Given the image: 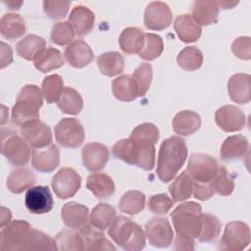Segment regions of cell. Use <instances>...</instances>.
<instances>
[{
  "label": "cell",
  "instance_id": "1",
  "mask_svg": "<svg viewBox=\"0 0 251 251\" xmlns=\"http://www.w3.org/2000/svg\"><path fill=\"white\" fill-rule=\"evenodd\" d=\"M187 158L185 141L178 136L165 139L159 150L157 175L161 181L169 182L176 176Z\"/></svg>",
  "mask_w": 251,
  "mask_h": 251
},
{
  "label": "cell",
  "instance_id": "2",
  "mask_svg": "<svg viewBox=\"0 0 251 251\" xmlns=\"http://www.w3.org/2000/svg\"><path fill=\"white\" fill-rule=\"evenodd\" d=\"M112 152L116 159L146 171H151L155 166L154 144L137 143L128 137L118 141L113 146Z\"/></svg>",
  "mask_w": 251,
  "mask_h": 251
},
{
  "label": "cell",
  "instance_id": "3",
  "mask_svg": "<svg viewBox=\"0 0 251 251\" xmlns=\"http://www.w3.org/2000/svg\"><path fill=\"white\" fill-rule=\"evenodd\" d=\"M108 234L120 247L126 251H138L145 245V234L135 222L125 216H116Z\"/></svg>",
  "mask_w": 251,
  "mask_h": 251
},
{
  "label": "cell",
  "instance_id": "4",
  "mask_svg": "<svg viewBox=\"0 0 251 251\" xmlns=\"http://www.w3.org/2000/svg\"><path fill=\"white\" fill-rule=\"evenodd\" d=\"M38 86L25 85L19 92L16 104L12 109V121L18 126L36 120L39 117V109L42 106L43 97Z\"/></svg>",
  "mask_w": 251,
  "mask_h": 251
},
{
  "label": "cell",
  "instance_id": "5",
  "mask_svg": "<svg viewBox=\"0 0 251 251\" xmlns=\"http://www.w3.org/2000/svg\"><path fill=\"white\" fill-rule=\"evenodd\" d=\"M202 208L199 204L190 201L177 206L172 213L171 218L177 235L197 238L201 228Z\"/></svg>",
  "mask_w": 251,
  "mask_h": 251
},
{
  "label": "cell",
  "instance_id": "6",
  "mask_svg": "<svg viewBox=\"0 0 251 251\" xmlns=\"http://www.w3.org/2000/svg\"><path fill=\"white\" fill-rule=\"evenodd\" d=\"M1 153L13 166L26 165L30 158L28 143L16 132L1 129Z\"/></svg>",
  "mask_w": 251,
  "mask_h": 251
},
{
  "label": "cell",
  "instance_id": "7",
  "mask_svg": "<svg viewBox=\"0 0 251 251\" xmlns=\"http://www.w3.org/2000/svg\"><path fill=\"white\" fill-rule=\"evenodd\" d=\"M0 250L20 251L31 229L30 225L23 220L10 221L0 226Z\"/></svg>",
  "mask_w": 251,
  "mask_h": 251
},
{
  "label": "cell",
  "instance_id": "8",
  "mask_svg": "<svg viewBox=\"0 0 251 251\" xmlns=\"http://www.w3.org/2000/svg\"><path fill=\"white\" fill-rule=\"evenodd\" d=\"M249 243L250 230L248 226L243 222L233 221L226 225L219 248L222 250L239 251L246 248Z\"/></svg>",
  "mask_w": 251,
  "mask_h": 251
},
{
  "label": "cell",
  "instance_id": "9",
  "mask_svg": "<svg viewBox=\"0 0 251 251\" xmlns=\"http://www.w3.org/2000/svg\"><path fill=\"white\" fill-rule=\"evenodd\" d=\"M55 137L63 147L76 148L84 141V128L75 118H64L55 126Z\"/></svg>",
  "mask_w": 251,
  "mask_h": 251
},
{
  "label": "cell",
  "instance_id": "10",
  "mask_svg": "<svg viewBox=\"0 0 251 251\" xmlns=\"http://www.w3.org/2000/svg\"><path fill=\"white\" fill-rule=\"evenodd\" d=\"M218 168L217 161L210 155L203 153L192 154L187 165L188 174L196 183L211 182Z\"/></svg>",
  "mask_w": 251,
  "mask_h": 251
},
{
  "label": "cell",
  "instance_id": "11",
  "mask_svg": "<svg viewBox=\"0 0 251 251\" xmlns=\"http://www.w3.org/2000/svg\"><path fill=\"white\" fill-rule=\"evenodd\" d=\"M20 133L28 145L34 149L46 147L50 145L53 140L50 127L38 119L22 125Z\"/></svg>",
  "mask_w": 251,
  "mask_h": 251
},
{
  "label": "cell",
  "instance_id": "12",
  "mask_svg": "<svg viewBox=\"0 0 251 251\" xmlns=\"http://www.w3.org/2000/svg\"><path fill=\"white\" fill-rule=\"evenodd\" d=\"M52 188L61 199L74 196L80 188L81 177L72 168H62L52 178Z\"/></svg>",
  "mask_w": 251,
  "mask_h": 251
},
{
  "label": "cell",
  "instance_id": "13",
  "mask_svg": "<svg viewBox=\"0 0 251 251\" xmlns=\"http://www.w3.org/2000/svg\"><path fill=\"white\" fill-rule=\"evenodd\" d=\"M145 235L151 245L168 247L173 241L174 232L166 218H154L146 223Z\"/></svg>",
  "mask_w": 251,
  "mask_h": 251
},
{
  "label": "cell",
  "instance_id": "14",
  "mask_svg": "<svg viewBox=\"0 0 251 251\" xmlns=\"http://www.w3.org/2000/svg\"><path fill=\"white\" fill-rule=\"evenodd\" d=\"M172 23V12L169 6L160 1L151 2L144 11V25L150 30H163Z\"/></svg>",
  "mask_w": 251,
  "mask_h": 251
},
{
  "label": "cell",
  "instance_id": "15",
  "mask_svg": "<svg viewBox=\"0 0 251 251\" xmlns=\"http://www.w3.org/2000/svg\"><path fill=\"white\" fill-rule=\"evenodd\" d=\"M215 121L222 130L233 132L244 127L245 115L243 111L233 105H225L216 111Z\"/></svg>",
  "mask_w": 251,
  "mask_h": 251
},
{
  "label": "cell",
  "instance_id": "16",
  "mask_svg": "<svg viewBox=\"0 0 251 251\" xmlns=\"http://www.w3.org/2000/svg\"><path fill=\"white\" fill-rule=\"evenodd\" d=\"M25 203L29 212L33 214H45L53 209L54 201L47 186H32L25 193Z\"/></svg>",
  "mask_w": 251,
  "mask_h": 251
},
{
  "label": "cell",
  "instance_id": "17",
  "mask_svg": "<svg viewBox=\"0 0 251 251\" xmlns=\"http://www.w3.org/2000/svg\"><path fill=\"white\" fill-rule=\"evenodd\" d=\"M83 166L91 171L96 172L102 170L110 157L108 148L98 142H90L83 146L81 151Z\"/></svg>",
  "mask_w": 251,
  "mask_h": 251
},
{
  "label": "cell",
  "instance_id": "18",
  "mask_svg": "<svg viewBox=\"0 0 251 251\" xmlns=\"http://www.w3.org/2000/svg\"><path fill=\"white\" fill-rule=\"evenodd\" d=\"M60 163V152L58 147L51 143L50 145L33 149L32 151V166L41 173L53 172Z\"/></svg>",
  "mask_w": 251,
  "mask_h": 251
},
{
  "label": "cell",
  "instance_id": "19",
  "mask_svg": "<svg viewBox=\"0 0 251 251\" xmlns=\"http://www.w3.org/2000/svg\"><path fill=\"white\" fill-rule=\"evenodd\" d=\"M64 56L69 65L74 68H84L93 60L91 48L82 39H76L71 42L66 47Z\"/></svg>",
  "mask_w": 251,
  "mask_h": 251
},
{
  "label": "cell",
  "instance_id": "20",
  "mask_svg": "<svg viewBox=\"0 0 251 251\" xmlns=\"http://www.w3.org/2000/svg\"><path fill=\"white\" fill-rule=\"evenodd\" d=\"M248 74H235L230 76L227 89L231 100L238 104H247L251 99V83Z\"/></svg>",
  "mask_w": 251,
  "mask_h": 251
},
{
  "label": "cell",
  "instance_id": "21",
  "mask_svg": "<svg viewBox=\"0 0 251 251\" xmlns=\"http://www.w3.org/2000/svg\"><path fill=\"white\" fill-rule=\"evenodd\" d=\"M94 21L93 12L81 5L75 6L69 16V23L73 26L75 33L78 36L88 34L93 28Z\"/></svg>",
  "mask_w": 251,
  "mask_h": 251
},
{
  "label": "cell",
  "instance_id": "22",
  "mask_svg": "<svg viewBox=\"0 0 251 251\" xmlns=\"http://www.w3.org/2000/svg\"><path fill=\"white\" fill-rule=\"evenodd\" d=\"M61 217L68 227L72 229H79L87 224L89 211L84 205L76 202H69L63 206Z\"/></svg>",
  "mask_w": 251,
  "mask_h": 251
},
{
  "label": "cell",
  "instance_id": "23",
  "mask_svg": "<svg viewBox=\"0 0 251 251\" xmlns=\"http://www.w3.org/2000/svg\"><path fill=\"white\" fill-rule=\"evenodd\" d=\"M174 28L179 39L185 43L198 40L202 32L201 26L188 14L177 16L174 22Z\"/></svg>",
  "mask_w": 251,
  "mask_h": 251
},
{
  "label": "cell",
  "instance_id": "24",
  "mask_svg": "<svg viewBox=\"0 0 251 251\" xmlns=\"http://www.w3.org/2000/svg\"><path fill=\"white\" fill-rule=\"evenodd\" d=\"M84 243V250H115L116 247L99 229L86 224L79 228Z\"/></svg>",
  "mask_w": 251,
  "mask_h": 251
},
{
  "label": "cell",
  "instance_id": "25",
  "mask_svg": "<svg viewBox=\"0 0 251 251\" xmlns=\"http://www.w3.org/2000/svg\"><path fill=\"white\" fill-rule=\"evenodd\" d=\"M173 129L176 133L188 136L196 132L201 126V118L198 114L192 111H181L173 119Z\"/></svg>",
  "mask_w": 251,
  "mask_h": 251
},
{
  "label": "cell",
  "instance_id": "26",
  "mask_svg": "<svg viewBox=\"0 0 251 251\" xmlns=\"http://www.w3.org/2000/svg\"><path fill=\"white\" fill-rule=\"evenodd\" d=\"M248 150V141L241 134L231 135L224 140L221 146V157L224 161L241 159Z\"/></svg>",
  "mask_w": 251,
  "mask_h": 251
},
{
  "label": "cell",
  "instance_id": "27",
  "mask_svg": "<svg viewBox=\"0 0 251 251\" xmlns=\"http://www.w3.org/2000/svg\"><path fill=\"white\" fill-rule=\"evenodd\" d=\"M219 14L217 1L198 0L193 2L191 17L199 25H209L216 23Z\"/></svg>",
  "mask_w": 251,
  "mask_h": 251
},
{
  "label": "cell",
  "instance_id": "28",
  "mask_svg": "<svg viewBox=\"0 0 251 251\" xmlns=\"http://www.w3.org/2000/svg\"><path fill=\"white\" fill-rule=\"evenodd\" d=\"M145 33L137 27L125 28L119 37V45L126 54H139L144 45Z\"/></svg>",
  "mask_w": 251,
  "mask_h": 251
},
{
  "label": "cell",
  "instance_id": "29",
  "mask_svg": "<svg viewBox=\"0 0 251 251\" xmlns=\"http://www.w3.org/2000/svg\"><path fill=\"white\" fill-rule=\"evenodd\" d=\"M86 187L100 199L110 197L115 192L113 179L104 173H92L86 180Z\"/></svg>",
  "mask_w": 251,
  "mask_h": 251
},
{
  "label": "cell",
  "instance_id": "30",
  "mask_svg": "<svg viewBox=\"0 0 251 251\" xmlns=\"http://www.w3.org/2000/svg\"><path fill=\"white\" fill-rule=\"evenodd\" d=\"M0 31L2 36L8 40L17 39L25 32V21L18 14H5L0 20Z\"/></svg>",
  "mask_w": 251,
  "mask_h": 251
},
{
  "label": "cell",
  "instance_id": "31",
  "mask_svg": "<svg viewBox=\"0 0 251 251\" xmlns=\"http://www.w3.org/2000/svg\"><path fill=\"white\" fill-rule=\"evenodd\" d=\"M34 183L35 176L26 168H20L12 171L7 178L8 189L16 194L22 193L24 190L32 187Z\"/></svg>",
  "mask_w": 251,
  "mask_h": 251
},
{
  "label": "cell",
  "instance_id": "32",
  "mask_svg": "<svg viewBox=\"0 0 251 251\" xmlns=\"http://www.w3.org/2000/svg\"><path fill=\"white\" fill-rule=\"evenodd\" d=\"M18 55L27 61L35 60L45 49V40L35 34H29L17 43Z\"/></svg>",
  "mask_w": 251,
  "mask_h": 251
},
{
  "label": "cell",
  "instance_id": "33",
  "mask_svg": "<svg viewBox=\"0 0 251 251\" xmlns=\"http://www.w3.org/2000/svg\"><path fill=\"white\" fill-rule=\"evenodd\" d=\"M112 92L118 100L123 102L133 101L138 96L135 82L129 75H124L115 78L112 82Z\"/></svg>",
  "mask_w": 251,
  "mask_h": 251
},
{
  "label": "cell",
  "instance_id": "34",
  "mask_svg": "<svg viewBox=\"0 0 251 251\" xmlns=\"http://www.w3.org/2000/svg\"><path fill=\"white\" fill-rule=\"evenodd\" d=\"M57 105L59 109L66 114L77 115L83 107V100L78 91L72 87H64Z\"/></svg>",
  "mask_w": 251,
  "mask_h": 251
},
{
  "label": "cell",
  "instance_id": "35",
  "mask_svg": "<svg viewBox=\"0 0 251 251\" xmlns=\"http://www.w3.org/2000/svg\"><path fill=\"white\" fill-rule=\"evenodd\" d=\"M22 250H58L56 239L44 232L31 228L28 232Z\"/></svg>",
  "mask_w": 251,
  "mask_h": 251
},
{
  "label": "cell",
  "instance_id": "36",
  "mask_svg": "<svg viewBox=\"0 0 251 251\" xmlns=\"http://www.w3.org/2000/svg\"><path fill=\"white\" fill-rule=\"evenodd\" d=\"M99 71L107 76H115L124 71V58L119 52H106L97 58Z\"/></svg>",
  "mask_w": 251,
  "mask_h": 251
},
{
  "label": "cell",
  "instance_id": "37",
  "mask_svg": "<svg viewBox=\"0 0 251 251\" xmlns=\"http://www.w3.org/2000/svg\"><path fill=\"white\" fill-rule=\"evenodd\" d=\"M194 181L187 173L183 171L169 186V191L174 202H180L189 198L193 192Z\"/></svg>",
  "mask_w": 251,
  "mask_h": 251
},
{
  "label": "cell",
  "instance_id": "38",
  "mask_svg": "<svg viewBox=\"0 0 251 251\" xmlns=\"http://www.w3.org/2000/svg\"><path fill=\"white\" fill-rule=\"evenodd\" d=\"M64 65V60L61 52L52 47L45 48L38 57L34 60V66L42 73H47L58 69Z\"/></svg>",
  "mask_w": 251,
  "mask_h": 251
},
{
  "label": "cell",
  "instance_id": "39",
  "mask_svg": "<svg viewBox=\"0 0 251 251\" xmlns=\"http://www.w3.org/2000/svg\"><path fill=\"white\" fill-rule=\"evenodd\" d=\"M115 217L116 210L114 207L106 203H100L92 209L89 220L92 226L103 231L110 226Z\"/></svg>",
  "mask_w": 251,
  "mask_h": 251
},
{
  "label": "cell",
  "instance_id": "40",
  "mask_svg": "<svg viewBox=\"0 0 251 251\" xmlns=\"http://www.w3.org/2000/svg\"><path fill=\"white\" fill-rule=\"evenodd\" d=\"M145 204V195L138 190H129L120 199L119 210L127 215L133 216L141 212Z\"/></svg>",
  "mask_w": 251,
  "mask_h": 251
},
{
  "label": "cell",
  "instance_id": "41",
  "mask_svg": "<svg viewBox=\"0 0 251 251\" xmlns=\"http://www.w3.org/2000/svg\"><path fill=\"white\" fill-rule=\"evenodd\" d=\"M222 225L220 221L211 214H201V228L198 234V240L200 242H212L221 232Z\"/></svg>",
  "mask_w": 251,
  "mask_h": 251
},
{
  "label": "cell",
  "instance_id": "42",
  "mask_svg": "<svg viewBox=\"0 0 251 251\" xmlns=\"http://www.w3.org/2000/svg\"><path fill=\"white\" fill-rule=\"evenodd\" d=\"M176 62L185 71H196L203 64V54L195 46H187L179 52Z\"/></svg>",
  "mask_w": 251,
  "mask_h": 251
},
{
  "label": "cell",
  "instance_id": "43",
  "mask_svg": "<svg viewBox=\"0 0 251 251\" xmlns=\"http://www.w3.org/2000/svg\"><path fill=\"white\" fill-rule=\"evenodd\" d=\"M164 50V43L161 36L155 33H145L144 45L139 52V57L146 61H152L161 56Z\"/></svg>",
  "mask_w": 251,
  "mask_h": 251
},
{
  "label": "cell",
  "instance_id": "44",
  "mask_svg": "<svg viewBox=\"0 0 251 251\" xmlns=\"http://www.w3.org/2000/svg\"><path fill=\"white\" fill-rule=\"evenodd\" d=\"M64 82L62 77L57 75H51L46 76L42 81V94L48 104H52L58 101L63 89Z\"/></svg>",
  "mask_w": 251,
  "mask_h": 251
},
{
  "label": "cell",
  "instance_id": "45",
  "mask_svg": "<svg viewBox=\"0 0 251 251\" xmlns=\"http://www.w3.org/2000/svg\"><path fill=\"white\" fill-rule=\"evenodd\" d=\"M58 250L77 251L84 250V243L79 232L72 230H62L56 236Z\"/></svg>",
  "mask_w": 251,
  "mask_h": 251
},
{
  "label": "cell",
  "instance_id": "46",
  "mask_svg": "<svg viewBox=\"0 0 251 251\" xmlns=\"http://www.w3.org/2000/svg\"><path fill=\"white\" fill-rule=\"evenodd\" d=\"M129 138L137 143L155 145L159 139V130L154 124L143 123L132 130Z\"/></svg>",
  "mask_w": 251,
  "mask_h": 251
},
{
  "label": "cell",
  "instance_id": "47",
  "mask_svg": "<svg viewBox=\"0 0 251 251\" xmlns=\"http://www.w3.org/2000/svg\"><path fill=\"white\" fill-rule=\"evenodd\" d=\"M132 78L137 87L138 96H144L150 87L153 77V68L151 64L142 63L133 72Z\"/></svg>",
  "mask_w": 251,
  "mask_h": 251
},
{
  "label": "cell",
  "instance_id": "48",
  "mask_svg": "<svg viewBox=\"0 0 251 251\" xmlns=\"http://www.w3.org/2000/svg\"><path fill=\"white\" fill-rule=\"evenodd\" d=\"M211 182L215 192L223 196L231 194L234 189L233 178L225 167L218 168V171Z\"/></svg>",
  "mask_w": 251,
  "mask_h": 251
},
{
  "label": "cell",
  "instance_id": "49",
  "mask_svg": "<svg viewBox=\"0 0 251 251\" xmlns=\"http://www.w3.org/2000/svg\"><path fill=\"white\" fill-rule=\"evenodd\" d=\"M75 30L69 22H59L54 25L51 39L57 45H67L73 42Z\"/></svg>",
  "mask_w": 251,
  "mask_h": 251
},
{
  "label": "cell",
  "instance_id": "50",
  "mask_svg": "<svg viewBox=\"0 0 251 251\" xmlns=\"http://www.w3.org/2000/svg\"><path fill=\"white\" fill-rule=\"evenodd\" d=\"M71 3L69 1L45 0L43 1V10L48 18L60 20L66 17Z\"/></svg>",
  "mask_w": 251,
  "mask_h": 251
},
{
  "label": "cell",
  "instance_id": "51",
  "mask_svg": "<svg viewBox=\"0 0 251 251\" xmlns=\"http://www.w3.org/2000/svg\"><path fill=\"white\" fill-rule=\"evenodd\" d=\"M174 201L166 194L152 195L148 199V209L154 214H166L173 207Z\"/></svg>",
  "mask_w": 251,
  "mask_h": 251
},
{
  "label": "cell",
  "instance_id": "52",
  "mask_svg": "<svg viewBox=\"0 0 251 251\" xmlns=\"http://www.w3.org/2000/svg\"><path fill=\"white\" fill-rule=\"evenodd\" d=\"M233 54L242 60L251 58V40L249 36H241L236 38L231 45Z\"/></svg>",
  "mask_w": 251,
  "mask_h": 251
},
{
  "label": "cell",
  "instance_id": "53",
  "mask_svg": "<svg viewBox=\"0 0 251 251\" xmlns=\"http://www.w3.org/2000/svg\"><path fill=\"white\" fill-rule=\"evenodd\" d=\"M193 195L196 199L205 201L211 198L214 193V187L212 185V182H207V183H196L194 182V187H193Z\"/></svg>",
  "mask_w": 251,
  "mask_h": 251
},
{
  "label": "cell",
  "instance_id": "54",
  "mask_svg": "<svg viewBox=\"0 0 251 251\" xmlns=\"http://www.w3.org/2000/svg\"><path fill=\"white\" fill-rule=\"evenodd\" d=\"M175 249L176 250H194V239L177 235L175 239Z\"/></svg>",
  "mask_w": 251,
  "mask_h": 251
},
{
  "label": "cell",
  "instance_id": "55",
  "mask_svg": "<svg viewBox=\"0 0 251 251\" xmlns=\"http://www.w3.org/2000/svg\"><path fill=\"white\" fill-rule=\"evenodd\" d=\"M13 61V53L10 45L1 41V69L9 66Z\"/></svg>",
  "mask_w": 251,
  "mask_h": 251
},
{
  "label": "cell",
  "instance_id": "56",
  "mask_svg": "<svg viewBox=\"0 0 251 251\" xmlns=\"http://www.w3.org/2000/svg\"><path fill=\"white\" fill-rule=\"evenodd\" d=\"M11 217H12V215H11L10 210L5 208V207H2V215H1V225H0V226L5 225V224H7L8 222H10Z\"/></svg>",
  "mask_w": 251,
  "mask_h": 251
},
{
  "label": "cell",
  "instance_id": "57",
  "mask_svg": "<svg viewBox=\"0 0 251 251\" xmlns=\"http://www.w3.org/2000/svg\"><path fill=\"white\" fill-rule=\"evenodd\" d=\"M4 4L7 5L10 10H19L20 7L22 6L23 2L22 1H19V2H17V1H8V2H6L5 1Z\"/></svg>",
  "mask_w": 251,
  "mask_h": 251
},
{
  "label": "cell",
  "instance_id": "58",
  "mask_svg": "<svg viewBox=\"0 0 251 251\" xmlns=\"http://www.w3.org/2000/svg\"><path fill=\"white\" fill-rule=\"evenodd\" d=\"M218 5L223 7V9H231L233 6L237 5V2H234V1H219Z\"/></svg>",
  "mask_w": 251,
  "mask_h": 251
}]
</instances>
